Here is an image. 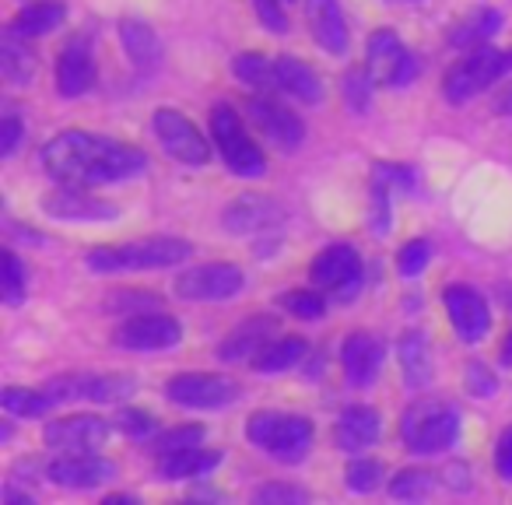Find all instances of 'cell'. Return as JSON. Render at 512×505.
Returning a JSON list of instances; mask_svg holds the SVG:
<instances>
[{"mask_svg": "<svg viewBox=\"0 0 512 505\" xmlns=\"http://www.w3.org/2000/svg\"><path fill=\"white\" fill-rule=\"evenodd\" d=\"M306 25L313 32V39L334 57H344L351 46L348 22H344V11L337 0H306Z\"/></svg>", "mask_w": 512, "mask_h": 505, "instance_id": "obj_21", "label": "cell"}, {"mask_svg": "<svg viewBox=\"0 0 512 505\" xmlns=\"http://www.w3.org/2000/svg\"><path fill=\"white\" fill-rule=\"evenodd\" d=\"M25 285H29V274H25L22 260L8 249V253H4V302H8V306H18L25 295Z\"/></svg>", "mask_w": 512, "mask_h": 505, "instance_id": "obj_39", "label": "cell"}, {"mask_svg": "<svg viewBox=\"0 0 512 505\" xmlns=\"http://www.w3.org/2000/svg\"><path fill=\"white\" fill-rule=\"evenodd\" d=\"M165 397L186 411H221L239 400V383L214 372H179L165 383Z\"/></svg>", "mask_w": 512, "mask_h": 505, "instance_id": "obj_8", "label": "cell"}, {"mask_svg": "<svg viewBox=\"0 0 512 505\" xmlns=\"http://www.w3.org/2000/svg\"><path fill=\"white\" fill-rule=\"evenodd\" d=\"M249 116L253 127L264 134V141H271L278 151H299V144L306 141V127L288 106H281L274 95H256L249 102Z\"/></svg>", "mask_w": 512, "mask_h": 505, "instance_id": "obj_15", "label": "cell"}, {"mask_svg": "<svg viewBox=\"0 0 512 505\" xmlns=\"http://www.w3.org/2000/svg\"><path fill=\"white\" fill-rule=\"evenodd\" d=\"M386 4H393V0H386Z\"/></svg>", "mask_w": 512, "mask_h": 505, "instance_id": "obj_52", "label": "cell"}, {"mask_svg": "<svg viewBox=\"0 0 512 505\" xmlns=\"http://www.w3.org/2000/svg\"><path fill=\"white\" fill-rule=\"evenodd\" d=\"M0 67H4L8 85H15V88L32 85V78H36V71H39V60H36V53H32L29 39L8 29L4 46H0Z\"/></svg>", "mask_w": 512, "mask_h": 505, "instance_id": "obj_26", "label": "cell"}, {"mask_svg": "<svg viewBox=\"0 0 512 505\" xmlns=\"http://www.w3.org/2000/svg\"><path fill=\"white\" fill-rule=\"evenodd\" d=\"M95 85V53L85 36H74L64 43L57 60V92L64 99H78V95L92 92Z\"/></svg>", "mask_w": 512, "mask_h": 505, "instance_id": "obj_19", "label": "cell"}, {"mask_svg": "<svg viewBox=\"0 0 512 505\" xmlns=\"http://www.w3.org/2000/svg\"><path fill=\"white\" fill-rule=\"evenodd\" d=\"M253 11L260 18L271 36H285L288 32V15H285V0H253Z\"/></svg>", "mask_w": 512, "mask_h": 505, "instance_id": "obj_43", "label": "cell"}, {"mask_svg": "<svg viewBox=\"0 0 512 505\" xmlns=\"http://www.w3.org/2000/svg\"><path fill=\"white\" fill-rule=\"evenodd\" d=\"M113 341L127 351H169L183 341V327L165 313H137L116 330Z\"/></svg>", "mask_w": 512, "mask_h": 505, "instance_id": "obj_17", "label": "cell"}, {"mask_svg": "<svg viewBox=\"0 0 512 505\" xmlns=\"http://www.w3.org/2000/svg\"><path fill=\"white\" fill-rule=\"evenodd\" d=\"M246 288V274L235 264H200L176 278V295L186 302H225Z\"/></svg>", "mask_w": 512, "mask_h": 505, "instance_id": "obj_10", "label": "cell"}, {"mask_svg": "<svg viewBox=\"0 0 512 505\" xmlns=\"http://www.w3.org/2000/svg\"><path fill=\"white\" fill-rule=\"evenodd\" d=\"M281 218L285 214H281V207L267 193H242L225 211V228L239 235H253V232H264V228H274Z\"/></svg>", "mask_w": 512, "mask_h": 505, "instance_id": "obj_23", "label": "cell"}, {"mask_svg": "<svg viewBox=\"0 0 512 505\" xmlns=\"http://www.w3.org/2000/svg\"><path fill=\"white\" fill-rule=\"evenodd\" d=\"M306 341L302 337H274V341H267L264 348L256 351V358L249 365H253L256 372H264V376H274V372H288L295 369V365L306 358Z\"/></svg>", "mask_w": 512, "mask_h": 505, "instance_id": "obj_30", "label": "cell"}, {"mask_svg": "<svg viewBox=\"0 0 512 505\" xmlns=\"http://www.w3.org/2000/svg\"><path fill=\"white\" fill-rule=\"evenodd\" d=\"M512 71V53L491 50V46H470L460 60L446 71L442 92L449 102H467L474 95L488 92L502 74Z\"/></svg>", "mask_w": 512, "mask_h": 505, "instance_id": "obj_5", "label": "cell"}, {"mask_svg": "<svg viewBox=\"0 0 512 505\" xmlns=\"http://www.w3.org/2000/svg\"><path fill=\"white\" fill-rule=\"evenodd\" d=\"M502 365H509V369H512V330L505 334V341H502Z\"/></svg>", "mask_w": 512, "mask_h": 505, "instance_id": "obj_49", "label": "cell"}, {"mask_svg": "<svg viewBox=\"0 0 512 505\" xmlns=\"http://www.w3.org/2000/svg\"><path fill=\"white\" fill-rule=\"evenodd\" d=\"M379 432H383V421H379L376 407L355 404L337 418L334 442L341 453H365L379 442Z\"/></svg>", "mask_w": 512, "mask_h": 505, "instance_id": "obj_22", "label": "cell"}, {"mask_svg": "<svg viewBox=\"0 0 512 505\" xmlns=\"http://www.w3.org/2000/svg\"><path fill=\"white\" fill-rule=\"evenodd\" d=\"M18 144H22V120H18L15 113L4 116V123H0V155L8 158L18 151Z\"/></svg>", "mask_w": 512, "mask_h": 505, "instance_id": "obj_46", "label": "cell"}, {"mask_svg": "<svg viewBox=\"0 0 512 505\" xmlns=\"http://www.w3.org/2000/svg\"><path fill=\"white\" fill-rule=\"evenodd\" d=\"M130 376H60L46 383L43 390L50 393L53 404H71V400H95V404H116L134 393Z\"/></svg>", "mask_w": 512, "mask_h": 505, "instance_id": "obj_12", "label": "cell"}, {"mask_svg": "<svg viewBox=\"0 0 512 505\" xmlns=\"http://www.w3.org/2000/svg\"><path fill=\"white\" fill-rule=\"evenodd\" d=\"M498 113H502V116H512V88H509V92H505L502 95V99H498Z\"/></svg>", "mask_w": 512, "mask_h": 505, "instance_id": "obj_50", "label": "cell"}, {"mask_svg": "<svg viewBox=\"0 0 512 505\" xmlns=\"http://www.w3.org/2000/svg\"><path fill=\"white\" fill-rule=\"evenodd\" d=\"M309 278H313L316 288L334 295H351L362 281V257L358 249L348 246V242H337V246H327L320 257L309 267Z\"/></svg>", "mask_w": 512, "mask_h": 505, "instance_id": "obj_14", "label": "cell"}, {"mask_svg": "<svg viewBox=\"0 0 512 505\" xmlns=\"http://www.w3.org/2000/svg\"><path fill=\"white\" fill-rule=\"evenodd\" d=\"M442 306H446V316L453 323L456 337L463 344H481L491 330V309L484 302V295H477L474 288L467 285H453L442 292Z\"/></svg>", "mask_w": 512, "mask_h": 505, "instance_id": "obj_16", "label": "cell"}, {"mask_svg": "<svg viewBox=\"0 0 512 505\" xmlns=\"http://www.w3.org/2000/svg\"><path fill=\"white\" fill-rule=\"evenodd\" d=\"M204 442V428L200 425H183V428H169L155 439V456L165 453H179V449H193Z\"/></svg>", "mask_w": 512, "mask_h": 505, "instance_id": "obj_37", "label": "cell"}, {"mask_svg": "<svg viewBox=\"0 0 512 505\" xmlns=\"http://www.w3.org/2000/svg\"><path fill=\"white\" fill-rule=\"evenodd\" d=\"M67 18V4L64 0H39V4H29L15 15L11 22V32L25 39H39V36H50L53 29H60Z\"/></svg>", "mask_w": 512, "mask_h": 505, "instance_id": "obj_28", "label": "cell"}, {"mask_svg": "<svg viewBox=\"0 0 512 505\" xmlns=\"http://www.w3.org/2000/svg\"><path fill=\"white\" fill-rule=\"evenodd\" d=\"M400 369H404V379L411 390H421V386H428V379H432V351H428V341L425 334H418V330H407L404 337H400Z\"/></svg>", "mask_w": 512, "mask_h": 505, "instance_id": "obj_31", "label": "cell"}, {"mask_svg": "<svg viewBox=\"0 0 512 505\" xmlns=\"http://www.w3.org/2000/svg\"><path fill=\"white\" fill-rule=\"evenodd\" d=\"M113 428H120L123 435H130V439H151L155 435V414L151 411H141V407H127V411L116 414Z\"/></svg>", "mask_w": 512, "mask_h": 505, "instance_id": "obj_38", "label": "cell"}, {"mask_svg": "<svg viewBox=\"0 0 512 505\" xmlns=\"http://www.w3.org/2000/svg\"><path fill=\"white\" fill-rule=\"evenodd\" d=\"M211 137L218 144V155L235 176L242 179H260L267 176V155L264 148L246 134L239 113L232 106H214L211 113Z\"/></svg>", "mask_w": 512, "mask_h": 505, "instance_id": "obj_6", "label": "cell"}, {"mask_svg": "<svg viewBox=\"0 0 512 505\" xmlns=\"http://www.w3.org/2000/svg\"><path fill=\"white\" fill-rule=\"evenodd\" d=\"M386 344L376 334H351L341 348V365L351 386H372L383 372Z\"/></svg>", "mask_w": 512, "mask_h": 505, "instance_id": "obj_20", "label": "cell"}, {"mask_svg": "<svg viewBox=\"0 0 512 505\" xmlns=\"http://www.w3.org/2000/svg\"><path fill=\"white\" fill-rule=\"evenodd\" d=\"M435 491V474L428 470H400L390 481V498H400V502H418V498H428Z\"/></svg>", "mask_w": 512, "mask_h": 505, "instance_id": "obj_35", "label": "cell"}, {"mask_svg": "<svg viewBox=\"0 0 512 505\" xmlns=\"http://www.w3.org/2000/svg\"><path fill=\"white\" fill-rule=\"evenodd\" d=\"M193 246L176 235H151V239L120 242V246H99L88 253V267L95 274H120V271H162V267L183 264Z\"/></svg>", "mask_w": 512, "mask_h": 505, "instance_id": "obj_2", "label": "cell"}, {"mask_svg": "<svg viewBox=\"0 0 512 505\" xmlns=\"http://www.w3.org/2000/svg\"><path fill=\"white\" fill-rule=\"evenodd\" d=\"M0 404L11 418H39L53 407L50 393L46 390H29V386H8L0 393Z\"/></svg>", "mask_w": 512, "mask_h": 505, "instance_id": "obj_33", "label": "cell"}, {"mask_svg": "<svg viewBox=\"0 0 512 505\" xmlns=\"http://www.w3.org/2000/svg\"><path fill=\"white\" fill-rule=\"evenodd\" d=\"M256 502H309V491L292 484H264L256 491Z\"/></svg>", "mask_w": 512, "mask_h": 505, "instance_id": "obj_45", "label": "cell"}, {"mask_svg": "<svg viewBox=\"0 0 512 505\" xmlns=\"http://www.w3.org/2000/svg\"><path fill=\"white\" fill-rule=\"evenodd\" d=\"M246 439L278 463H302L313 449V421L285 411H256L246 421Z\"/></svg>", "mask_w": 512, "mask_h": 505, "instance_id": "obj_3", "label": "cell"}, {"mask_svg": "<svg viewBox=\"0 0 512 505\" xmlns=\"http://www.w3.org/2000/svg\"><path fill=\"white\" fill-rule=\"evenodd\" d=\"M116 474H120V467L95 453H60L57 460L46 467V477H50L53 484L71 488V491H95L113 481Z\"/></svg>", "mask_w": 512, "mask_h": 505, "instance_id": "obj_13", "label": "cell"}, {"mask_svg": "<svg viewBox=\"0 0 512 505\" xmlns=\"http://www.w3.org/2000/svg\"><path fill=\"white\" fill-rule=\"evenodd\" d=\"M376 81L369 78V71H351L348 78H344V95H348V106L355 109V113H365L369 109V92Z\"/></svg>", "mask_w": 512, "mask_h": 505, "instance_id": "obj_44", "label": "cell"}, {"mask_svg": "<svg viewBox=\"0 0 512 505\" xmlns=\"http://www.w3.org/2000/svg\"><path fill=\"white\" fill-rule=\"evenodd\" d=\"M267 341H274V323L249 320L232 337H225V344H218V358H225V362H253L256 351L264 348Z\"/></svg>", "mask_w": 512, "mask_h": 505, "instance_id": "obj_29", "label": "cell"}, {"mask_svg": "<svg viewBox=\"0 0 512 505\" xmlns=\"http://www.w3.org/2000/svg\"><path fill=\"white\" fill-rule=\"evenodd\" d=\"M498 25H502V15L498 11H474V15L467 18V22L456 25V32L449 36V43L453 46H463V50H470V46H484V39H491L498 32Z\"/></svg>", "mask_w": 512, "mask_h": 505, "instance_id": "obj_34", "label": "cell"}, {"mask_svg": "<svg viewBox=\"0 0 512 505\" xmlns=\"http://www.w3.org/2000/svg\"><path fill=\"white\" fill-rule=\"evenodd\" d=\"M43 169L57 183L67 186H102L137 179L148 169V155L141 148L116 141V137L64 130L43 148Z\"/></svg>", "mask_w": 512, "mask_h": 505, "instance_id": "obj_1", "label": "cell"}, {"mask_svg": "<svg viewBox=\"0 0 512 505\" xmlns=\"http://www.w3.org/2000/svg\"><path fill=\"white\" fill-rule=\"evenodd\" d=\"M495 470L502 481H512V428H505L498 435V446H495Z\"/></svg>", "mask_w": 512, "mask_h": 505, "instance_id": "obj_48", "label": "cell"}, {"mask_svg": "<svg viewBox=\"0 0 512 505\" xmlns=\"http://www.w3.org/2000/svg\"><path fill=\"white\" fill-rule=\"evenodd\" d=\"M348 488L355 495H372V491L383 484V463L372 460V456H362V460H351L348 463V474H344Z\"/></svg>", "mask_w": 512, "mask_h": 505, "instance_id": "obj_36", "label": "cell"}, {"mask_svg": "<svg viewBox=\"0 0 512 505\" xmlns=\"http://www.w3.org/2000/svg\"><path fill=\"white\" fill-rule=\"evenodd\" d=\"M120 39H123V50H127L130 64L137 67V71H155L158 64H162V43H158L155 29L144 22H123L120 25Z\"/></svg>", "mask_w": 512, "mask_h": 505, "instance_id": "obj_27", "label": "cell"}, {"mask_svg": "<svg viewBox=\"0 0 512 505\" xmlns=\"http://www.w3.org/2000/svg\"><path fill=\"white\" fill-rule=\"evenodd\" d=\"M428 257H432V246H428L425 239H411L404 249H400L397 257V267L404 278H414V274H421L428 267Z\"/></svg>", "mask_w": 512, "mask_h": 505, "instance_id": "obj_42", "label": "cell"}, {"mask_svg": "<svg viewBox=\"0 0 512 505\" xmlns=\"http://www.w3.org/2000/svg\"><path fill=\"white\" fill-rule=\"evenodd\" d=\"M43 439L60 453H92L109 439V421L99 414H71V418L50 421L43 428Z\"/></svg>", "mask_w": 512, "mask_h": 505, "instance_id": "obj_18", "label": "cell"}, {"mask_svg": "<svg viewBox=\"0 0 512 505\" xmlns=\"http://www.w3.org/2000/svg\"><path fill=\"white\" fill-rule=\"evenodd\" d=\"M43 214L53 221H71V225H102V221L120 218V211L113 204H106L102 197H92L88 186H67V183H60V190L46 193Z\"/></svg>", "mask_w": 512, "mask_h": 505, "instance_id": "obj_11", "label": "cell"}, {"mask_svg": "<svg viewBox=\"0 0 512 505\" xmlns=\"http://www.w3.org/2000/svg\"><path fill=\"white\" fill-rule=\"evenodd\" d=\"M144 306H155L158 309V299H151V295H113L109 299V313H148Z\"/></svg>", "mask_w": 512, "mask_h": 505, "instance_id": "obj_47", "label": "cell"}, {"mask_svg": "<svg viewBox=\"0 0 512 505\" xmlns=\"http://www.w3.org/2000/svg\"><path fill=\"white\" fill-rule=\"evenodd\" d=\"M281 309H288L295 320H320L327 306H323V299L316 292L302 288V292H288L285 299H281Z\"/></svg>", "mask_w": 512, "mask_h": 505, "instance_id": "obj_40", "label": "cell"}, {"mask_svg": "<svg viewBox=\"0 0 512 505\" xmlns=\"http://www.w3.org/2000/svg\"><path fill=\"white\" fill-rule=\"evenodd\" d=\"M221 463V453H211V449H179V453H165L158 456V477L162 481H190V477H204L211 474Z\"/></svg>", "mask_w": 512, "mask_h": 505, "instance_id": "obj_25", "label": "cell"}, {"mask_svg": "<svg viewBox=\"0 0 512 505\" xmlns=\"http://www.w3.org/2000/svg\"><path fill=\"white\" fill-rule=\"evenodd\" d=\"M285 4H292V0H285Z\"/></svg>", "mask_w": 512, "mask_h": 505, "instance_id": "obj_51", "label": "cell"}, {"mask_svg": "<svg viewBox=\"0 0 512 505\" xmlns=\"http://www.w3.org/2000/svg\"><path fill=\"white\" fill-rule=\"evenodd\" d=\"M274 74H278V92L309 102V106H316L323 99V78L316 74V67L302 64L299 57H278L274 60Z\"/></svg>", "mask_w": 512, "mask_h": 505, "instance_id": "obj_24", "label": "cell"}, {"mask_svg": "<svg viewBox=\"0 0 512 505\" xmlns=\"http://www.w3.org/2000/svg\"><path fill=\"white\" fill-rule=\"evenodd\" d=\"M463 386H467L470 397H495L498 379L495 372L484 362H467V372H463Z\"/></svg>", "mask_w": 512, "mask_h": 505, "instance_id": "obj_41", "label": "cell"}, {"mask_svg": "<svg viewBox=\"0 0 512 505\" xmlns=\"http://www.w3.org/2000/svg\"><path fill=\"white\" fill-rule=\"evenodd\" d=\"M365 71L379 88H407L418 78V60L414 53L400 43L393 29H376L369 36V50H365Z\"/></svg>", "mask_w": 512, "mask_h": 505, "instance_id": "obj_7", "label": "cell"}, {"mask_svg": "<svg viewBox=\"0 0 512 505\" xmlns=\"http://www.w3.org/2000/svg\"><path fill=\"white\" fill-rule=\"evenodd\" d=\"M151 127H155V137H158V144H162V151L169 158H176L179 165H190V169L207 165V158H211V144L204 141V134L197 130V123L186 120L179 109H169V106L155 109Z\"/></svg>", "mask_w": 512, "mask_h": 505, "instance_id": "obj_9", "label": "cell"}, {"mask_svg": "<svg viewBox=\"0 0 512 505\" xmlns=\"http://www.w3.org/2000/svg\"><path fill=\"white\" fill-rule=\"evenodd\" d=\"M456 435H460V411L449 400L421 397L418 404L407 407L404 421H400V439L414 456L442 453L453 446Z\"/></svg>", "mask_w": 512, "mask_h": 505, "instance_id": "obj_4", "label": "cell"}, {"mask_svg": "<svg viewBox=\"0 0 512 505\" xmlns=\"http://www.w3.org/2000/svg\"><path fill=\"white\" fill-rule=\"evenodd\" d=\"M235 78L256 95H278V74H274V60L264 53H239L235 57Z\"/></svg>", "mask_w": 512, "mask_h": 505, "instance_id": "obj_32", "label": "cell"}]
</instances>
